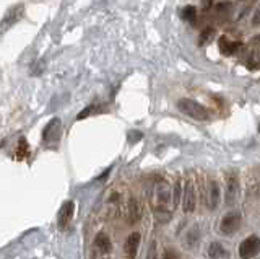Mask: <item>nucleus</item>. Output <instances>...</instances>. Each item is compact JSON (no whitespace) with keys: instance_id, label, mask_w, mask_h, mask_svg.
<instances>
[{"instance_id":"f257e3e1","label":"nucleus","mask_w":260,"mask_h":259,"mask_svg":"<svg viewBox=\"0 0 260 259\" xmlns=\"http://www.w3.org/2000/svg\"><path fill=\"white\" fill-rule=\"evenodd\" d=\"M171 199H173V192H171V186L165 180V178L156 176L153 180L151 186V200H153V207H154V215L159 222H168L171 218L169 212V204Z\"/></svg>"},{"instance_id":"f03ea898","label":"nucleus","mask_w":260,"mask_h":259,"mask_svg":"<svg viewBox=\"0 0 260 259\" xmlns=\"http://www.w3.org/2000/svg\"><path fill=\"white\" fill-rule=\"evenodd\" d=\"M177 108L181 112H184L185 116H189L195 121H208L210 119V111L195 100H190V98L179 100Z\"/></svg>"},{"instance_id":"7ed1b4c3","label":"nucleus","mask_w":260,"mask_h":259,"mask_svg":"<svg viewBox=\"0 0 260 259\" xmlns=\"http://www.w3.org/2000/svg\"><path fill=\"white\" fill-rule=\"evenodd\" d=\"M260 253V238L257 235H250L239 245L241 259H252Z\"/></svg>"},{"instance_id":"20e7f679","label":"nucleus","mask_w":260,"mask_h":259,"mask_svg":"<svg viewBox=\"0 0 260 259\" xmlns=\"http://www.w3.org/2000/svg\"><path fill=\"white\" fill-rule=\"evenodd\" d=\"M241 223H242V217L239 212H230L223 217L221 223H219V230H221L223 235H234L241 228Z\"/></svg>"},{"instance_id":"39448f33","label":"nucleus","mask_w":260,"mask_h":259,"mask_svg":"<svg viewBox=\"0 0 260 259\" xmlns=\"http://www.w3.org/2000/svg\"><path fill=\"white\" fill-rule=\"evenodd\" d=\"M238 197H239V180H238V175L231 173L226 178V194H224L226 206L228 207L234 206Z\"/></svg>"},{"instance_id":"423d86ee","label":"nucleus","mask_w":260,"mask_h":259,"mask_svg":"<svg viewBox=\"0 0 260 259\" xmlns=\"http://www.w3.org/2000/svg\"><path fill=\"white\" fill-rule=\"evenodd\" d=\"M195 202H197V194H195V186L190 180H187L182 189V207L184 212L189 214L195 210Z\"/></svg>"},{"instance_id":"0eeeda50","label":"nucleus","mask_w":260,"mask_h":259,"mask_svg":"<svg viewBox=\"0 0 260 259\" xmlns=\"http://www.w3.org/2000/svg\"><path fill=\"white\" fill-rule=\"evenodd\" d=\"M125 210H127V220H128L130 225L140 222V218H142V206H140V202H138V199L135 196L128 197Z\"/></svg>"},{"instance_id":"6e6552de","label":"nucleus","mask_w":260,"mask_h":259,"mask_svg":"<svg viewBox=\"0 0 260 259\" xmlns=\"http://www.w3.org/2000/svg\"><path fill=\"white\" fill-rule=\"evenodd\" d=\"M219 204V186L215 180H208L207 183V207L215 210Z\"/></svg>"},{"instance_id":"1a4fd4ad","label":"nucleus","mask_w":260,"mask_h":259,"mask_svg":"<svg viewBox=\"0 0 260 259\" xmlns=\"http://www.w3.org/2000/svg\"><path fill=\"white\" fill-rule=\"evenodd\" d=\"M140 241H142V237L138 232L130 233L127 237V240L124 243V251L130 259H135V256L138 253V246H140Z\"/></svg>"},{"instance_id":"9d476101","label":"nucleus","mask_w":260,"mask_h":259,"mask_svg":"<svg viewBox=\"0 0 260 259\" xmlns=\"http://www.w3.org/2000/svg\"><path fill=\"white\" fill-rule=\"evenodd\" d=\"M73 209H75V206H73L72 200L65 202L62 206L60 212H59V228L60 230H67V226L72 222V217H73Z\"/></svg>"},{"instance_id":"9b49d317","label":"nucleus","mask_w":260,"mask_h":259,"mask_svg":"<svg viewBox=\"0 0 260 259\" xmlns=\"http://www.w3.org/2000/svg\"><path fill=\"white\" fill-rule=\"evenodd\" d=\"M200 238H202V230H200V226H199V225H193V226H190V228L187 230V233H185V238H184L185 248H189V249L195 248V246L199 245Z\"/></svg>"},{"instance_id":"f8f14e48","label":"nucleus","mask_w":260,"mask_h":259,"mask_svg":"<svg viewBox=\"0 0 260 259\" xmlns=\"http://www.w3.org/2000/svg\"><path fill=\"white\" fill-rule=\"evenodd\" d=\"M94 246L100 249L103 254H108V253H111V249H112V241H111V238L108 237V235H106L104 232H101V233L96 235Z\"/></svg>"},{"instance_id":"ddd939ff","label":"nucleus","mask_w":260,"mask_h":259,"mask_svg":"<svg viewBox=\"0 0 260 259\" xmlns=\"http://www.w3.org/2000/svg\"><path fill=\"white\" fill-rule=\"evenodd\" d=\"M208 256L211 259H228L230 257V253H228L226 248L219 241H213L208 248Z\"/></svg>"},{"instance_id":"4468645a","label":"nucleus","mask_w":260,"mask_h":259,"mask_svg":"<svg viewBox=\"0 0 260 259\" xmlns=\"http://www.w3.org/2000/svg\"><path fill=\"white\" fill-rule=\"evenodd\" d=\"M26 157H29V145L26 142L24 137L18 140V145H16V150H15V158L16 160H24Z\"/></svg>"},{"instance_id":"2eb2a0df","label":"nucleus","mask_w":260,"mask_h":259,"mask_svg":"<svg viewBox=\"0 0 260 259\" xmlns=\"http://www.w3.org/2000/svg\"><path fill=\"white\" fill-rule=\"evenodd\" d=\"M195 17H197V9L195 7H184L181 10V18L185 21H195Z\"/></svg>"},{"instance_id":"dca6fc26","label":"nucleus","mask_w":260,"mask_h":259,"mask_svg":"<svg viewBox=\"0 0 260 259\" xmlns=\"http://www.w3.org/2000/svg\"><path fill=\"white\" fill-rule=\"evenodd\" d=\"M231 9H233V5L230 2H221L215 7V12H216L218 17H224V15L231 13Z\"/></svg>"},{"instance_id":"f3484780","label":"nucleus","mask_w":260,"mask_h":259,"mask_svg":"<svg viewBox=\"0 0 260 259\" xmlns=\"http://www.w3.org/2000/svg\"><path fill=\"white\" fill-rule=\"evenodd\" d=\"M181 196H182V188H181V183H176L174 184V192H173V204L177 207V204L181 202Z\"/></svg>"},{"instance_id":"a211bd4d","label":"nucleus","mask_w":260,"mask_h":259,"mask_svg":"<svg viewBox=\"0 0 260 259\" xmlns=\"http://www.w3.org/2000/svg\"><path fill=\"white\" fill-rule=\"evenodd\" d=\"M213 36H215V28L208 26L207 30H203V33H202V43H208Z\"/></svg>"},{"instance_id":"6ab92c4d","label":"nucleus","mask_w":260,"mask_h":259,"mask_svg":"<svg viewBox=\"0 0 260 259\" xmlns=\"http://www.w3.org/2000/svg\"><path fill=\"white\" fill-rule=\"evenodd\" d=\"M230 44H231V41L226 36L219 38V49H221V52L226 54V55H228V49H230Z\"/></svg>"},{"instance_id":"aec40b11","label":"nucleus","mask_w":260,"mask_h":259,"mask_svg":"<svg viewBox=\"0 0 260 259\" xmlns=\"http://www.w3.org/2000/svg\"><path fill=\"white\" fill-rule=\"evenodd\" d=\"M162 259H179V254L176 253L174 249L168 248V249L165 251V254H162Z\"/></svg>"},{"instance_id":"412c9836","label":"nucleus","mask_w":260,"mask_h":259,"mask_svg":"<svg viewBox=\"0 0 260 259\" xmlns=\"http://www.w3.org/2000/svg\"><path fill=\"white\" fill-rule=\"evenodd\" d=\"M148 259H156V243H151L148 249Z\"/></svg>"},{"instance_id":"4be33fe9","label":"nucleus","mask_w":260,"mask_h":259,"mask_svg":"<svg viewBox=\"0 0 260 259\" xmlns=\"http://www.w3.org/2000/svg\"><path fill=\"white\" fill-rule=\"evenodd\" d=\"M252 25H254V26H260V7L255 10L254 17H252Z\"/></svg>"},{"instance_id":"5701e85b","label":"nucleus","mask_w":260,"mask_h":259,"mask_svg":"<svg viewBox=\"0 0 260 259\" xmlns=\"http://www.w3.org/2000/svg\"><path fill=\"white\" fill-rule=\"evenodd\" d=\"M202 4H203V7H205V9H210V5L213 4V0H202Z\"/></svg>"},{"instance_id":"b1692460","label":"nucleus","mask_w":260,"mask_h":259,"mask_svg":"<svg viewBox=\"0 0 260 259\" xmlns=\"http://www.w3.org/2000/svg\"><path fill=\"white\" fill-rule=\"evenodd\" d=\"M258 131H260V127H258Z\"/></svg>"}]
</instances>
